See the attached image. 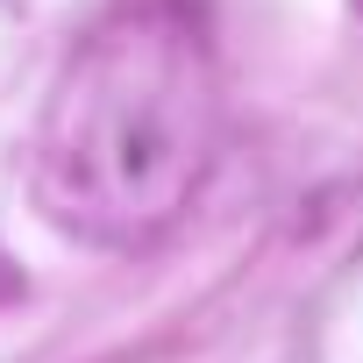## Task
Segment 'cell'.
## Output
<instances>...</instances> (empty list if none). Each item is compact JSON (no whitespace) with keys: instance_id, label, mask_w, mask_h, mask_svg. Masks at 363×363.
<instances>
[{"instance_id":"1","label":"cell","mask_w":363,"mask_h":363,"mask_svg":"<svg viewBox=\"0 0 363 363\" xmlns=\"http://www.w3.org/2000/svg\"><path fill=\"white\" fill-rule=\"evenodd\" d=\"M214 79L178 15H128L100 29L43 128V200L100 242L164 228L207 171Z\"/></svg>"}]
</instances>
